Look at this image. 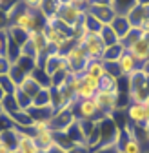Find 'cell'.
Listing matches in <instances>:
<instances>
[{"label":"cell","mask_w":149,"mask_h":153,"mask_svg":"<svg viewBox=\"0 0 149 153\" xmlns=\"http://www.w3.org/2000/svg\"><path fill=\"white\" fill-rule=\"evenodd\" d=\"M9 18H11V26L22 29V31H33V29H38L42 26H46L44 16L38 13V9H29L22 4V0L18 4H15L9 11Z\"/></svg>","instance_id":"1"},{"label":"cell","mask_w":149,"mask_h":153,"mask_svg":"<svg viewBox=\"0 0 149 153\" xmlns=\"http://www.w3.org/2000/svg\"><path fill=\"white\" fill-rule=\"evenodd\" d=\"M118 135H120V126L111 119V117H104L97 122L95 131L87 140L89 149H97L100 146H107V144H118Z\"/></svg>","instance_id":"2"},{"label":"cell","mask_w":149,"mask_h":153,"mask_svg":"<svg viewBox=\"0 0 149 153\" xmlns=\"http://www.w3.org/2000/svg\"><path fill=\"white\" fill-rule=\"evenodd\" d=\"M66 59L69 62V73H74V75H84L86 69H87V64L91 62L87 59V53H86V49L80 42H74V46L67 51Z\"/></svg>","instance_id":"3"},{"label":"cell","mask_w":149,"mask_h":153,"mask_svg":"<svg viewBox=\"0 0 149 153\" xmlns=\"http://www.w3.org/2000/svg\"><path fill=\"white\" fill-rule=\"evenodd\" d=\"M73 113L77 120H95L98 122L100 119H104V115L100 113L95 99H89V100H77L73 104Z\"/></svg>","instance_id":"4"},{"label":"cell","mask_w":149,"mask_h":153,"mask_svg":"<svg viewBox=\"0 0 149 153\" xmlns=\"http://www.w3.org/2000/svg\"><path fill=\"white\" fill-rule=\"evenodd\" d=\"M84 46L86 53H87V59L89 60H102V55L105 51V44L102 42V38L98 33H87L84 38L77 40Z\"/></svg>","instance_id":"5"},{"label":"cell","mask_w":149,"mask_h":153,"mask_svg":"<svg viewBox=\"0 0 149 153\" xmlns=\"http://www.w3.org/2000/svg\"><path fill=\"white\" fill-rule=\"evenodd\" d=\"M117 100H118V91H102L98 89L95 95V102L104 117H111L117 111Z\"/></svg>","instance_id":"6"},{"label":"cell","mask_w":149,"mask_h":153,"mask_svg":"<svg viewBox=\"0 0 149 153\" xmlns=\"http://www.w3.org/2000/svg\"><path fill=\"white\" fill-rule=\"evenodd\" d=\"M74 120H77V117L73 113V106H69V108H64V109H58L53 113V117L49 120V128L51 131H66Z\"/></svg>","instance_id":"7"},{"label":"cell","mask_w":149,"mask_h":153,"mask_svg":"<svg viewBox=\"0 0 149 153\" xmlns=\"http://www.w3.org/2000/svg\"><path fill=\"white\" fill-rule=\"evenodd\" d=\"M84 13H86V11H84V9H80V7H74L73 4H66V6H60L57 18H58V20H62V22H66L69 27H73V29H74V27L80 24Z\"/></svg>","instance_id":"8"},{"label":"cell","mask_w":149,"mask_h":153,"mask_svg":"<svg viewBox=\"0 0 149 153\" xmlns=\"http://www.w3.org/2000/svg\"><path fill=\"white\" fill-rule=\"evenodd\" d=\"M125 117H127V122H131L135 128H140L149 120V113L144 104L129 102V106L125 108Z\"/></svg>","instance_id":"9"},{"label":"cell","mask_w":149,"mask_h":153,"mask_svg":"<svg viewBox=\"0 0 149 153\" xmlns=\"http://www.w3.org/2000/svg\"><path fill=\"white\" fill-rule=\"evenodd\" d=\"M69 38H73V36L67 35L66 31L55 27V26L46 24V40H47V44H49V48H51L53 51H58V49L69 40Z\"/></svg>","instance_id":"10"},{"label":"cell","mask_w":149,"mask_h":153,"mask_svg":"<svg viewBox=\"0 0 149 153\" xmlns=\"http://www.w3.org/2000/svg\"><path fill=\"white\" fill-rule=\"evenodd\" d=\"M86 13H89L93 18H97V20L102 24V26H107L111 24V20L115 18V11L111 6H97V4H89L86 7Z\"/></svg>","instance_id":"11"},{"label":"cell","mask_w":149,"mask_h":153,"mask_svg":"<svg viewBox=\"0 0 149 153\" xmlns=\"http://www.w3.org/2000/svg\"><path fill=\"white\" fill-rule=\"evenodd\" d=\"M127 53H131V56L138 62V64H145L149 60V42L145 40V36H142L138 42H135L129 49H125Z\"/></svg>","instance_id":"12"},{"label":"cell","mask_w":149,"mask_h":153,"mask_svg":"<svg viewBox=\"0 0 149 153\" xmlns=\"http://www.w3.org/2000/svg\"><path fill=\"white\" fill-rule=\"evenodd\" d=\"M33 139H35L36 144H38V148H40L42 153H46V151H49L53 148H57V146H55V133L51 131V128L35 131L33 133Z\"/></svg>","instance_id":"13"},{"label":"cell","mask_w":149,"mask_h":153,"mask_svg":"<svg viewBox=\"0 0 149 153\" xmlns=\"http://www.w3.org/2000/svg\"><path fill=\"white\" fill-rule=\"evenodd\" d=\"M118 69H120V73H122V76H129V75H133L135 71H138V69H142V64H138L133 56H131V53H124L120 59H118Z\"/></svg>","instance_id":"14"},{"label":"cell","mask_w":149,"mask_h":153,"mask_svg":"<svg viewBox=\"0 0 149 153\" xmlns=\"http://www.w3.org/2000/svg\"><path fill=\"white\" fill-rule=\"evenodd\" d=\"M16 153H42V151H40L38 144L35 142L33 135L20 129V140H18V146H16Z\"/></svg>","instance_id":"15"},{"label":"cell","mask_w":149,"mask_h":153,"mask_svg":"<svg viewBox=\"0 0 149 153\" xmlns=\"http://www.w3.org/2000/svg\"><path fill=\"white\" fill-rule=\"evenodd\" d=\"M27 115L31 117L33 122H49L51 117H53V106H46V108H38V106H31L29 109H26Z\"/></svg>","instance_id":"16"},{"label":"cell","mask_w":149,"mask_h":153,"mask_svg":"<svg viewBox=\"0 0 149 153\" xmlns=\"http://www.w3.org/2000/svg\"><path fill=\"white\" fill-rule=\"evenodd\" d=\"M127 20L129 24H131V27H138L140 22L144 20V18H149V6H142V4H136L131 11H129L127 15Z\"/></svg>","instance_id":"17"},{"label":"cell","mask_w":149,"mask_h":153,"mask_svg":"<svg viewBox=\"0 0 149 153\" xmlns=\"http://www.w3.org/2000/svg\"><path fill=\"white\" fill-rule=\"evenodd\" d=\"M109 26H111V29L115 31V35L118 36V40H122V38L127 35V31L131 29V24H129L125 15H115V18L111 20Z\"/></svg>","instance_id":"18"},{"label":"cell","mask_w":149,"mask_h":153,"mask_svg":"<svg viewBox=\"0 0 149 153\" xmlns=\"http://www.w3.org/2000/svg\"><path fill=\"white\" fill-rule=\"evenodd\" d=\"M18 140H20V129H18L16 126L11 128V129H6L0 133V144L7 146L9 149L16 151V146H18Z\"/></svg>","instance_id":"19"},{"label":"cell","mask_w":149,"mask_h":153,"mask_svg":"<svg viewBox=\"0 0 149 153\" xmlns=\"http://www.w3.org/2000/svg\"><path fill=\"white\" fill-rule=\"evenodd\" d=\"M58 9H60V2H58V0H42V4L38 7V13L44 16L46 22H49L51 18H55L58 15Z\"/></svg>","instance_id":"20"},{"label":"cell","mask_w":149,"mask_h":153,"mask_svg":"<svg viewBox=\"0 0 149 153\" xmlns=\"http://www.w3.org/2000/svg\"><path fill=\"white\" fill-rule=\"evenodd\" d=\"M125 53V48L122 46V42L113 44V46H107L104 55H102V60L104 62H118V59Z\"/></svg>","instance_id":"21"},{"label":"cell","mask_w":149,"mask_h":153,"mask_svg":"<svg viewBox=\"0 0 149 153\" xmlns=\"http://www.w3.org/2000/svg\"><path fill=\"white\" fill-rule=\"evenodd\" d=\"M29 76L38 84L40 88H51V75L46 71V69H42V68H38L36 66L31 73H29Z\"/></svg>","instance_id":"22"},{"label":"cell","mask_w":149,"mask_h":153,"mask_svg":"<svg viewBox=\"0 0 149 153\" xmlns=\"http://www.w3.org/2000/svg\"><path fill=\"white\" fill-rule=\"evenodd\" d=\"M136 4L138 0H111V7H113L115 15H127Z\"/></svg>","instance_id":"23"},{"label":"cell","mask_w":149,"mask_h":153,"mask_svg":"<svg viewBox=\"0 0 149 153\" xmlns=\"http://www.w3.org/2000/svg\"><path fill=\"white\" fill-rule=\"evenodd\" d=\"M18 88H20V89H22V91H24V93L27 95V97H29L31 100L35 99V95H36V93H38V91L42 89V88H40L38 84H36V82H35V80L31 79V76H29V75H27V76H26V79L22 80V84H20V86H18Z\"/></svg>","instance_id":"24"},{"label":"cell","mask_w":149,"mask_h":153,"mask_svg":"<svg viewBox=\"0 0 149 153\" xmlns=\"http://www.w3.org/2000/svg\"><path fill=\"white\" fill-rule=\"evenodd\" d=\"M31 106H38V108H46L51 106V88H42L38 93L35 95L33 104Z\"/></svg>","instance_id":"25"},{"label":"cell","mask_w":149,"mask_h":153,"mask_svg":"<svg viewBox=\"0 0 149 153\" xmlns=\"http://www.w3.org/2000/svg\"><path fill=\"white\" fill-rule=\"evenodd\" d=\"M142 36H144V33H142V31H140L138 27H131V29L127 31V35H125V36L122 38L120 42H122V46H124L125 49H129V48H131V46H133L135 42H138Z\"/></svg>","instance_id":"26"},{"label":"cell","mask_w":149,"mask_h":153,"mask_svg":"<svg viewBox=\"0 0 149 153\" xmlns=\"http://www.w3.org/2000/svg\"><path fill=\"white\" fill-rule=\"evenodd\" d=\"M13 99H15L16 106L20 108V109H24V111H26V109H29V108H31V104H33V100H31V99H29L27 95H26V93H24V91H22L20 88H18V86L15 88V93H13Z\"/></svg>","instance_id":"27"},{"label":"cell","mask_w":149,"mask_h":153,"mask_svg":"<svg viewBox=\"0 0 149 153\" xmlns=\"http://www.w3.org/2000/svg\"><path fill=\"white\" fill-rule=\"evenodd\" d=\"M100 38H102V42L105 44V48L107 46H113V44H118L120 40H118V36L115 35V31L111 29V26L107 24V26H102V29H100Z\"/></svg>","instance_id":"28"},{"label":"cell","mask_w":149,"mask_h":153,"mask_svg":"<svg viewBox=\"0 0 149 153\" xmlns=\"http://www.w3.org/2000/svg\"><path fill=\"white\" fill-rule=\"evenodd\" d=\"M13 64H16L26 75H29V73L36 68V60L31 59V56H26V55H20V56L16 59V62H13Z\"/></svg>","instance_id":"29"},{"label":"cell","mask_w":149,"mask_h":153,"mask_svg":"<svg viewBox=\"0 0 149 153\" xmlns=\"http://www.w3.org/2000/svg\"><path fill=\"white\" fill-rule=\"evenodd\" d=\"M82 24H84V27H86L87 33H100V29H102V24L97 20V18H93L89 13H84Z\"/></svg>","instance_id":"30"},{"label":"cell","mask_w":149,"mask_h":153,"mask_svg":"<svg viewBox=\"0 0 149 153\" xmlns=\"http://www.w3.org/2000/svg\"><path fill=\"white\" fill-rule=\"evenodd\" d=\"M86 73H89V75H93V76H97V79H102V76L105 75L104 62H102V60H91V62L87 64Z\"/></svg>","instance_id":"31"},{"label":"cell","mask_w":149,"mask_h":153,"mask_svg":"<svg viewBox=\"0 0 149 153\" xmlns=\"http://www.w3.org/2000/svg\"><path fill=\"white\" fill-rule=\"evenodd\" d=\"M100 89L102 91H118V79L111 75H104L100 79Z\"/></svg>","instance_id":"32"},{"label":"cell","mask_w":149,"mask_h":153,"mask_svg":"<svg viewBox=\"0 0 149 153\" xmlns=\"http://www.w3.org/2000/svg\"><path fill=\"white\" fill-rule=\"evenodd\" d=\"M26 76H27V75H26L20 68H18L16 64H13V66H11V69H9V79H11L16 86H20V84H22V80L26 79Z\"/></svg>","instance_id":"33"},{"label":"cell","mask_w":149,"mask_h":153,"mask_svg":"<svg viewBox=\"0 0 149 153\" xmlns=\"http://www.w3.org/2000/svg\"><path fill=\"white\" fill-rule=\"evenodd\" d=\"M0 88H2V91H4L6 95H13L16 84L9 79V75H2V76H0Z\"/></svg>","instance_id":"34"},{"label":"cell","mask_w":149,"mask_h":153,"mask_svg":"<svg viewBox=\"0 0 149 153\" xmlns=\"http://www.w3.org/2000/svg\"><path fill=\"white\" fill-rule=\"evenodd\" d=\"M2 108H4V113H7V115H11V113H15V111L20 109V108L16 106L13 95H6V97L2 99Z\"/></svg>","instance_id":"35"},{"label":"cell","mask_w":149,"mask_h":153,"mask_svg":"<svg viewBox=\"0 0 149 153\" xmlns=\"http://www.w3.org/2000/svg\"><path fill=\"white\" fill-rule=\"evenodd\" d=\"M82 82H84L86 86H89L91 89H95V91L100 89V79H97V76H93V75H89V73H84V75H82Z\"/></svg>","instance_id":"36"},{"label":"cell","mask_w":149,"mask_h":153,"mask_svg":"<svg viewBox=\"0 0 149 153\" xmlns=\"http://www.w3.org/2000/svg\"><path fill=\"white\" fill-rule=\"evenodd\" d=\"M104 68H105V75H111V76H115V79H120V76H122L117 62H104Z\"/></svg>","instance_id":"37"},{"label":"cell","mask_w":149,"mask_h":153,"mask_svg":"<svg viewBox=\"0 0 149 153\" xmlns=\"http://www.w3.org/2000/svg\"><path fill=\"white\" fill-rule=\"evenodd\" d=\"M11 128H15L11 117H9L7 113H2V115H0V133L6 131V129H11Z\"/></svg>","instance_id":"38"},{"label":"cell","mask_w":149,"mask_h":153,"mask_svg":"<svg viewBox=\"0 0 149 153\" xmlns=\"http://www.w3.org/2000/svg\"><path fill=\"white\" fill-rule=\"evenodd\" d=\"M91 153H120L118 144H107V146H100L97 149H93Z\"/></svg>","instance_id":"39"},{"label":"cell","mask_w":149,"mask_h":153,"mask_svg":"<svg viewBox=\"0 0 149 153\" xmlns=\"http://www.w3.org/2000/svg\"><path fill=\"white\" fill-rule=\"evenodd\" d=\"M11 66H13V62L7 59V56H0V76H2V75H9Z\"/></svg>","instance_id":"40"},{"label":"cell","mask_w":149,"mask_h":153,"mask_svg":"<svg viewBox=\"0 0 149 153\" xmlns=\"http://www.w3.org/2000/svg\"><path fill=\"white\" fill-rule=\"evenodd\" d=\"M9 26H11L9 13H7V11H4V9H0V29H2V31H6Z\"/></svg>","instance_id":"41"},{"label":"cell","mask_w":149,"mask_h":153,"mask_svg":"<svg viewBox=\"0 0 149 153\" xmlns=\"http://www.w3.org/2000/svg\"><path fill=\"white\" fill-rule=\"evenodd\" d=\"M66 153H91V149H89V146L87 144H73Z\"/></svg>","instance_id":"42"},{"label":"cell","mask_w":149,"mask_h":153,"mask_svg":"<svg viewBox=\"0 0 149 153\" xmlns=\"http://www.w3.org/2000/svg\"><path fill=\"white\" fill-rule=\"evenodd\" d=\"M6 49H7V31L0 29V56H6Z\"/></svg>","instance_id":"43"},{"label":"cell","mask_w":149,"mask_h":153,"mask_svg":"<svg viewBox=\"0 0 149 153\" xmlns=\"http://www.w3.org/2000/svg\"><path fill=\"white\" fill-rule=\"evenodd\" d=\"M136 129H140V131H142V139H140V142H142V140H145V142L149 144V120H147L144 126L136 128Z\"/></svg>","instance_id":"44"},{"label":"cell","mask_w":149,"mask_h":153,"mask_svg":"<svg viewBox=\"0 0 149 153\" xmlns=\"http://www.w3.org/2000/svg\"><path fill=\"white\" fill-rule=\"evenodd\" d=\"M22 4L29 9H38L40 4H42V0H22Z\"/></svg>","instance_id":"45"},{"label":"cell","mask_w":149,"mask_h":153,"mask_svg":"<svg viewBox=\"0 0 149 153\" xmlns=\"http://www.w3.org/2000/svg\"><path fill=\"white\" fill-rule=\"evenodd\" d=\"M71 4H73L74 7H80V9L86 11V7L89 6V0H71Z\"/></svg>","instance_id":"46"},{"label":"cell","mask_w":149,"mask_h":153,"mask_svg":"<svg viewBox=\"0 0 149 153\" xmlns=\"http://www.w3.org/2000/svg\"><path fill=\"white\" fill-rule=\"evenodd\" d=\"M138 29H140L144 35H147V33H149V18H144V20L140 22V26H138Z\"/></svg>","instance_id":"47"},{"label":"cell","mask_w":149,"mask_h":153,"mask_svg":"<svg viewBox=\"0 0 149 153\" xmlns=\"http://www.w3.org/2000/svg\"><path fill=\"white\" fill-rule=\"evenodd\" d=\"M89 4H97V6H111V0H91Z\"/></svg>","instance_id":"48"},{"label":"cell","mask_w":149,"mask_h":153,"mask_svg":"<svg viewBox=\"0 0 149 153\" xmlns=\"http://www.w3.org/2000/svg\"><path fill=\"white\" fill-rule=\"evenodd\" d=\"M0 153H16V151L9 149V148H7V146H4V144H0Z\"/></svg>","instance_id":"49"},{"label":"cell","mask_w":149,"mask_h":153,"mask_svg":"<svg viewBox=\"0 0 149 153\" xmlns=\"http://www.w3.org/2000/svg\"><path fill=\"white\" fill-rule=\"evenodd\" d=\"M46 153H66V151L60 149V148H53V149H49V151H46Z\"/></svg>","instance_id":"50"},{"label":"cell","mask_w":149,"mask_h":153,"mask_svg":"<svg viewBox=\"0 0 149 153\" xmlns=\"http://www.w3.org/2000/svg\"><path fill=\"white\" fill-rule=\"evenodd\" d=\"M142 69H144V71H145V75L149 76V60H147V62H145V64L142 66Z\"/></svg>","instance_id":"51"},{"label":"cell","mask_w":149,"mask_h":153,"mask_svg":"<svg viewBox=\"0 0 149 153\" xmlns=\"http://www.w3.org/2000/svg\"><path fill=\"white\" fill-rule=\"evenodd\" d=\"M138 4H142V6H149V0H138Z\"/></svg>","instance_id":"52"},{"label":"cell","mask_w":149,"mask_h":153,"mask_svg":"<svg viewBox=\"0 0 149 153\" xmlns=\"http://www.w3.org/2000/svg\"><path fill=\"white\" fill-rule=\"evenodd\" d=\"M4 97H6V93H4V91H2V88H0V100H2V99H4Z\"/></svg>","instance_id":"53"},{"label":"cell","mask_w":149,"mask_h":153,"mask_svg":"<svg viewBox=\"0 0 149 153\" xmlns=\"http://www.w3.org/2000/svg\"><path fill=\"white\" fill-rule=\"evenodd\" d=\"M4 113V108H2V100H0V115Z\"/></svg>","instance_id":"54"},{"label":"cell","mask_w":149,"mask_h":153,"mask_svg":"<svg viewBox=\"0 0 149 153\" xmlns=\"http://www.w3.org/2000/svg\"><path fill=\"white\" fill-rule=\"evenodd\" d=\"M144 106H145V109H147V113H149V100H147V102H145Z\"/></svg>","instance_id":"55"},{"label":"cell","mask_w":149,"mask_h":153,"mask_svg":"<svg viewBox=\"0 0 149 153\" xmlns=\"http://www.w3.org/2000/svg\"><path fill=\"white\" fill-rule=\"evenodd\" d=\"M144 36H145V40H147V42H149V33H147V35H144Z\"/></svg>","instance_id":"56"},{"label":"cell","mask_w":149,"mask_h":153,"mask_svg":"<svg viewBox=\"0 0 149 153\" xmlns=\"http://www.w3.org/2000/svg\"><path fill=\"white\" fill-rule=\"evenodd\" d=\"M0 2H2V0H0Z\"/></svg>","instance_id":"57"},{"label":"cell","mask_w":149,"mask_h":153,"mask_svg":"<svg viewBox=\"0 0 149 153\" xmlns=\"http://www.w3.org/2000/svg\"><path fill=\"white\" fill-rule=\"evenodd\" d=\"M89 2H91V0H89Z\"/></svg>","instance_id":"58"}]
</instances>
